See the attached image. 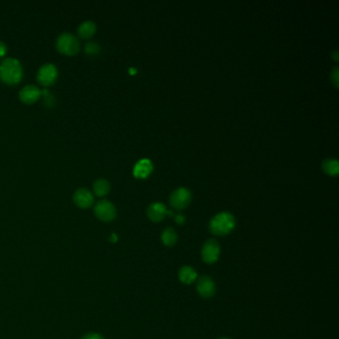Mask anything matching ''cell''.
<instances>
[{
    "label": "cell",
    "mask_w": 339,
    "mask_h": 339,
    "mask_svg": "<svg viewBox=\"0 0 339 339\" xmlns=\"http://www.w3.org/2000/svg\"><path fill=\"white\" fill-rule=\"evenodd\" d=\"M221 339H228V338H221Z\"/></svg>",
    "instance_id": "cell-26"
},
{
    "label": "cell",
    "mask_w": 339,
    "mask_h": 339,
    "mask_svg": "<svg viewBox=\"0 0 339 339\" xmlns=\"http://www.w3.org/2000/svg\"><path fill=\"white\" fill-rule=\"evenodd\" d=\"M197 278V272L191 266H184L178 272V278L184 284H191Z\"/></svg>",
    "instance_id": "cell-13"
},
{
    "label": "cell",
    "mask_w": 339,
    "mask_h": 339,
    "mask_svg": "<svg viewBox=\"0 0 339 339\" xmlns=\"http://www.w3.org/2000/svg\"><path fill=\"white\" fill-rule=\"evenodd\" d=\"M73 200L78 207L82 209H86L92 205L94 196L90 193V191H88V189L80 188L75 192L73 196Z\"/></svg>",
    "instance_id": "cell-11"
},
{
    "label": "cell",
    "mask_w": 339,
    "mask_h": 339,
    "mask_svg": "<svg viewBox=\"0 0 339 339\" xmlns=\"http://www.w3.org/2000/svg\"><path fill=\"white\" fill-rule=\"evenodd\" d=\"M197 292L203 298H210L216 292V284L214 280L208 276H203L197 282Z\"/></svg>",
    "instance_id": "cell-9"
},
{
    "label": "cell",
    "mask_w": 339,
    "mask_h": 339,
    "mask_svg": "<svg viewBox=\"0 0 339 339\" xmlns=\"http://www.w3.org/2000/svg\"><path fill=\"white\" fill-rule=\"evenodd\" d=\"M42 96V90L34 85L25 86L19 92V98L22 102L32 104L36 102Z\"/></svg>",
    "instance_id": "cell-10"
},
{
    "label": "cell",
    "mask_w": 339,
    "mask_h": 339,
    "mask_svg": "<svg viewBox=\"0 0 339 339\" xmlns=\"http://www.w3.org/2000/svg\"><path fill=\"white\" fill-rule=\"evenodd\" d=\"M175 222H176L177 224H180V225H182V224L185 222V216H184V215H182V214H178V215H176V216H175Z\"/></svg>",
    "instance_id": "cell-22"
},
{
    "label": "cell",
    "mask_w": 339,
    "mask_h": 339,
    "mask_svg": "<svg viewBox=\"0 0 339 339\" xmlns=\"http://www.w3.org/2000/svg\"><path fill=\"white\" fill-rule=\"evenodd\" d=\"M148 217L152 222H160L162 221L168 215L173 216L174 213L170 210H168L166 206L162 202H154L152 203L146 210Z\"/></svg>",
    "instance_id": "cell-8"
},
{
    "label": "cell",
    "mask_w": 339,
    "mask_h": 339,
    "mask_svg": "<svg viewBox=\"0 0 339 339\" xmlns=\"http://www.w3.org/2000/svg\"><path fill=\"white\" fill-rule=\"evenodd\" d=\"M82 339H104V338L98 334H86Z\"/></svg>",
    "instance_id": "cell-21"
},
{
    "label": "cell",
    "mask_w": 339,
    "mask_h": 339,
    "mask_svg": "<svg viewBox=\"0 0 339 339\" xmlns=\"http://www.w3.org/2000/svg\"><path fill=\"white\" fill-rule=\"evenodd\" d=\"M220 253H221V247H220L219 243L217 242V240L209 239L203 245V248H202V251H201V256H202V260L206 264H214L218 260Z\"/></svg>",
    "instance_id": "cell-6"
},
{
    "label": "cell",
    "mask_w": 339,
    "mask_h": 339,
    "mask_svg": "<svg viewBox=\"0 0 339 339\" xmlns=\"http://www.w3.org/2000/svg\"><path fill=\"white\" fill-rule=\"evenodd\" d=\"M58 78V69L53 64L43 65L37 74V80L39 84L44 86L53 85Z\"/></svg>",
    "instance_id": "cell-7"
},
{
    "label": "cell",
    "mask_w": 339,
    "mask_h": 339,
    "mask_svg": "<svg viewBox=\"0 0 339 339\" xmlns=\"http://www.w3.org/2000/svg\"><path fill=\"white\" fill-rule=\"evenodd\" d=\"M177 239H178L177 233L172 227L166 228L162 234V241L168 247L174 246L177 242Z\"/></svg>",
    "instance_id": "cell-16"
},
{
    "label": "cell",
    "mask_w": 339,
    "mask_h": 339,
    "mask_svg": "<svg viewBox=\"0 0 339 339\" xmlns=\"http://www.w3.org/2000/svg\"><path fill=\"white\" fill-rule=\"evenodd\" d=\"M192 200L191 192L185 187H179L170 195V205L175 210H183L187 208Z\"/></svg>",
    "instance_id": "cell-4"
},
{
    "label": "cell",
    "mask_w": 339,
    "mask_h": 339,
    "mask_svg": "<svg viewBox=\"0 0 339 339\" xmlns=\"http://www.w3.org/2000/svg\"><path fill=\"white\" fill-rule=\"evenodd\" d=\"M332 58L338 62V51H334V53H332Z\"/></svg>",
    "instance_id": "cell-25"
},
{
    "label": "cell",
    "mask_w": 339,
    "mask_h": 339,
    "mask_svg": "<svg viewBox=\"0 0 339 339\" xmlns=\"http://www.w3.org/2000/svg\"><path fill=\"white\" fill-rule=\"evenodd\" d=\"M94 215L104 222H110L116 217V209L108 200H100L94 206Z\"/></svg>",
    "instance_id": "cell-5"
},
{
    "label": "cell",
    "mask_w": 339,
    "mask_h": 339,
    "mask_svg": "<svg viewBox=\"0 0 339 339\" xmlns=\"http://www.w3.org/2000/svg\"><path fill=\"white\" fill-rule=\"evenodd\" d=\"M96 25L94 21H85L78 28V34L83 39H90L96 33Z\"/></svg>",
    "instance_id": "cell-14"
},
{
    "label": "cell",
    "mask_w": 339,
    "mask_h": 339,
    "mask_svg": "<svg viewBox=\"0 0 339 339\" xmlns=\"http://www.w3.org/2000/svg\"><path fill=\"white\" fill-rule=\"evenodd\" d=\"M154 170L152 162L148 158H142L136 162L134 168V175L136 178L144 179L150 175Z\"/></svg>",
    "instance_id": "cell-12"
},
{
    "label": "cell",
    "mask_w": 339,
    "mask_h": 339,
    "mask_svg": "<svg viewBox=\"0 0 339 339\" xmlns=\"http://www.w3.org/2000/svg\"><path fill=\"white\" fill-rule=\"evenodd\" d=\"M100 51V47L98 43L96 42H88L86 43L85 46V52L88 54V55H90V56H94V55H98Z\"/></svg>",
    "instance_id": "cell-18"
},
{
    "label": "cell",
    "mask_w": 339,
    "mask_h": 339,
    "mask_svg": "<svg viewBox=\"0 0 339 339\" xmlns=\"http://www.w3.org/2000/svg\"><path fill=\"white\" fill-rule=\"evenodd\" d=\"M42 96H44V102L47 106H52L55 102V98L54 96H52V94L48 90H42Z\"/></svg>",
    "instance_id": "cell-19"
},
{
    "label": "cell",
    "mask_w": 339,
    "mask_h": 339,
    "mask_svg": "<svg viewBox=\"0 0 339 339\" xmlns=\"http://www.w3.org/2000/svg\"><path fill=\"white\" fill-rule=\"evenodd\" d=\"M94 193L98 197H104L110 191V183L106 179H98L94 183Z\"/></svg>",
    "instance_id": "cell-15"
},
{
    "label": "cell",
    "mask_w": 339,
    "mask_h": 339,
    "mask_svg": "<svg viewBox=\"0 0 339 339\" xmlns=\"http://www.w3.org/2000/svg\"><path fill=\"white\" fill-rule=\"evenodd\" d=\"M23 76L20 62L14 58H6L0 64V80L7 85L18 84Z\"/></svg>",
    "instance_id": "cell-1"
},
{
    "label": "cell",
    "mask_w": 339,
    "mask_h": 339,
    "mask_svg": "<svg viewBox=\"0 0 339 339\" xmlns=\"http://www.w3.org/2000/svg\"><path fill=\"white\" fill-rule=\"evenodd\" d=\"M235 226V217L230 212H221L211 219L209 230L215 236H226L234 230Z\"/></svg>",
    "instance_id": "cell-2"
},
{
    "label": "cell",
    "mask_w": 339,
    "mask_h": 339,
    "mask_svg": "<svg viewBox=\"0 0 339 339\" xmlns=\"http://www.w3.org/2000/svg\"><path fill=\"white\" fill-rule=\"evenodd\" d=\"M7 52V47L6 45L0 41V57H3Z\"/></svg>",
    "instance_id": "cell-23"
},
{
    "label": "cell",
    "mask_w": 339,
    "mask_h": 339,
    "mask_svg": "<svg viewBox=\"0 0 339 339\" xmlns=\"http://www.w3.org/2000/svg\"><path fill=\"white\" fill-rule=\"evenodd\" d=\"M56 47L60 53L66 56H74L79 53L81 44L75 35L71 33H63L58 37Z\"/></svg>",
    "instance_id": "cell-3"
},
{
    "label": "cell",
    "mask_w": 339,
    "mask_h": 339,
    "mask_svg": "<svg viewBox=\"0 0 339 339\" xmlns=\"http://www.w3.org/2000/svg\"><path fill=\"white\" fill-rule=\"evenodd\" d=\"M338 67H334V68L332 69V74H330V79H332V82L334 83V85L336 86V88H338Z\"/></svg>",
    "instance_id": "cell-20"
},
{
    "label": "cell",
    "mask_w": 339,
    "mask_h": 339,
    "mask_svg": "<svg viewBox=\"0 0 339 339\" xmlns=\"http://www.w3.org/2000/svg\"><path fill=\"white\" fill-rule=\"evenodd\" d=\"M322 170L330 176H336L338 174L339 164L338 162L334 158H328L322 164Z\"/></svg>",
    "instance_id": "cell-17"
},
{
    "label": "cell",
    "mask_w": 339,
    "mask_h": 339,
    "mask_svg": "<svg viewBox=\"0 0 339 339\" xmlns=\"http://www.w3.org/2000/svg\"><path fill=\"white\" fill-rule=\"evenodd\" d=\"M110 242H112V243H116V242L118 241V237H116V234H112V235H110Z\"/></svg>",
    "instance_id": "cell-24"
}]
</instances>
